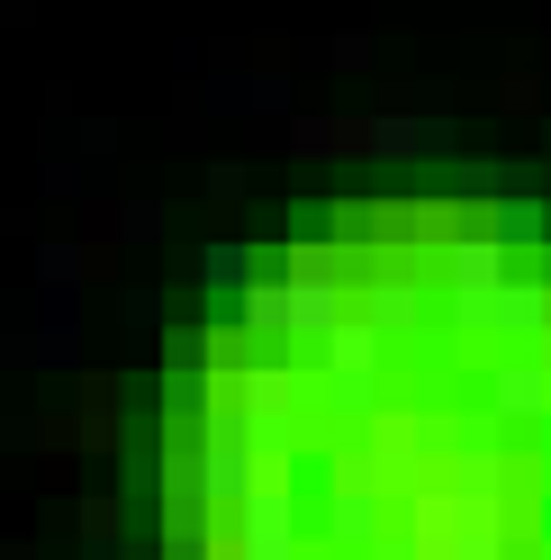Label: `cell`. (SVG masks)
<instances>
[{
  "mask_svg": "<svg viewBox=\"0 0 551 560\" xmlns=\"http://www.w3.org/2000/svg\"><path fill=\"white\" fill-rule=\"evenodd\" d=\"M218 560H307L298 479H262L218 515Z\"/></svg>",
  "mask_w": 551,
  "mask_h": 560,
  "instance_id": "1",
  "label": "cell"
},
{
  "mask_svg": "<svg viewBox=\"0 0 551 560\" xmlns=\"http://www.w3.org/2000/svg\"><path fill=\"white\" fill-rule=\"evenodd\" d=\"M489 425H551V343H506L479 380Z\"/></svg>",
  "mask_w": 551,
  "mask_h": 560,
  "instance_id": "2",
  "label": "cell"
},
{
  "mask_svg": "<svg viewBox=\"0 0 551 560\" xmlns=\"http://www.w3.org/2000/svg\"><path fill=\"white\" fill-rule=\"evenodd\" d=\"M362 290H343L353 299V317L380 335V343H407V335H425V317H434V299H425V271H407V262H371V271H353Z\"/></svg>",
  "mask_w": 551,
  "mask_h": 560,
  "instance_id": "3",
  "label": "cell"
},
{
  "mask_svg": "<svg viewBox=\"0 0 551 560\" xmlns=\"http://www.w3.org/2000/svg\"><path fill=\"white\" fill-rule=\"evenodd\" d=\"M235 326H245L254 343H290V280H281V262H262L245 290H235Z\"/></svg>",
  "mask_w": 551,
  "mask_h": 560,
  "instance_id": "4",
  "label": "cell"
},
{
  "mask_svg": "<svg viewBox=\"0 0 551 560\" xmlns=\"http://www.w3.org/2000/svg\"><path fill=\"white\" fill-rule=\"evenodd\" d=\"M479 226H489L506 254H534V244H542V199H489V218H479Z\"/></svg>",
  "mask_w": 551,
  "mask_h": 560,
  "instance_id": "5",
  "label": "cell"
},
{
  "mask_svg": "<svg viewBox=\"0 0 551 560\" xmlns=\"http://www.w3.org/2000/svg\"><path fill=\"white\" fill-rule=\"evenodd\" d=\"M73 271H82L73 244H46V254H37V290H46V307H73Z\"/></svg>",
  "mask_w": 551,
  "mask_h": 560,
  "instance_id": "6",
  "label": "cell"
},
{
  "mask_svg": "<svg viewBox=\"0 0 551 560\" xmlns=\"http://www.w3.org/2000/svg\"><path fill=\"white\" fill-rule=\"evenodd\" d=\"M254 271H262V262L245 254V244H209V290H245Z\"/></svg>",
  "mask_w": 551,
  "mask_h": 560,
  "instance_id": "7",
  "label": "cell"
},
{
  "mask_svg": "<svg viewBox=\"0 0 551 560\" xmlns=\"http://www.w3.org/2000/svg\"><path fill=\"white\" fill-rule=\"evenodd\" d=\"M99 226H118V235H163V208H118V218H99Z\"/></svg>",
  "mask_w": 551,
  "mask_h": 560,
  "instance_id": "8",
  "label": "cell"
},
{
  "mask_svg": "<svg viewBox=\"0 0 551 560\" xmlns=\"http://www.w3.org/2000/svg\"><path fill=\"white\" fill-rule=\"evenodd\" d=\"M371 560H407V551H398V542H380V551H371Z\"/></svg>",
  "mask_w": 551,
  "mask_h": 560,
  "instance_id": "9",
  "label": "cell"
}]
</instances>
